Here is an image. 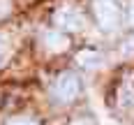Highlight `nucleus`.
<instances>
[{
  "label": "nucleus",
  "instance_id": "f257e3e1",
  "mask_svg": "<svg viewBox=\"0 0 134 125\" xmlns=\"http://www.w3.org/2000/svg\"><path fill=\"white\" fill-rule=\"evenodd\" d=\"M93 14L102 30H116L120 23V7L116 0H93Z\"/></svg>",
  "mask_w": 134,
  "mask_h": 125
},
{
  "label": "nucleus",
  "instance_id": "f03ea898",
  "mask_svg": "<svg viewBox=\"0 0 134 125\" xmlns=\"http://www.w3.org/2000/svg\"><path fill=\"white\" fill-rule=\"evenodd\" d=\"M81 90V83H79V77L74 74V72H63V74H58V79L53 83V95L60 100V102H72V100H76Z\"/></svg>",
  "mask_w": 134,
  "mask_h": 125
},
{
  "label": "nucleus",
  "instance_id": "7ed1b4c3",
  "mask_svg": "<svg viewBox=\"0 0 134 125\" xmlns=\"http://www.w3.org/2000/svg\"><path fill=\"white\" fill-rule=\"evenodd\" d=\"M53 23L60 30H67V32H79L81 28L86 26V19H83V14L76 9V7H72V5H65V7H60L53 16Z\"/></svg>",
  "mask_w": 134,
  "mask_h": 125
},
{
  "label": "nucleus",
  "instance_id": "20e7f679",
  "mask_svg": "<svg viewBox=\"0 0 134 125\" xmlns=\"http://www.w3.org/2000/svg\"><path fill=\"white\" fill-rule=\"evenodd\" d=\"M118 107L132 109L134 107V74H125L118 86Z\"/></svg>",
  "mask_w": 134,
  "mask_h": 125
},
{
  "label": "nucleus",
  "instance_id": "39448f33",
  "mask_svg": "<svg viewBox=\"0 0 134 125\" xmlns=\"http://www.w3.org/2000/svg\"><path fill=\"white\" fill-rule=\"evenodd\" d=\"M44 49L49 51V53H60V51H65L67 46H69V40H67L65 32H60V30H49L46 35H44Z\"/></svg>",
  "mask_w": 134,
  "mask_h": 125
},
{
  "label": "nucleus",
  "instance_id": "423d86ee",
  "mask_svg": "<svg viewBox=\"0 0 134 125\" xmlns=\"http://www.w3.org/2000/svg\"><path fill=\"white\" fill-rule=\"evenodd\" d=\"M76 63L81 67H97L102 63V53L99 51H93V49H83L76 53Z\"/></svg>",
  "mask_w": 134,
  "mask_h": 125
},
{
  "label": "nucleus",
  "instance_id": "0eeeda50",
  "mask_svg": "<svg viewBox=\"0 0 134 125\" xmlns=\"http://www.w3.org/2000/svg\"><path fill=\"white\" fill-rule=\"evenodd\" d=\"M120 56L122 58H132L134 56V35H130V37H125L120 44Z\"/></svg>",
  "mask_w": 134,
  "mask_h": 125
},
{
  "label": "nucleus",
  "instance_id": "6e6552de",
  "mask_svg": "<svg viewBox=\"0 0 134 125\" xmlns=\"http://www.w3.org/2000/svg\"><path fill=\"white\" fill-rule=\"evenodd\" d=\"M7 125H40L35 118H26V116H19V118H9Z\"/></svg>",
  "mask_w": 134,
  "mask_h": 125
},
{
  "label": "nucleus",
  "instance_id": "1a4fd4ad",
  "mask_svg": "<svg viewBox=\"0 0 134 125\" xmlns=\"http://www.w3.org/2000/svg\"><path fill=\"white\" fill-rule=\"evenodd\" d=\"M7 53H9V42H7L5 35H0V63L7 58Z\"/></svg>",
  "mask_w": 134,
  "mask_h": 125
},
{
  "label": "nucleus",
  "instance_id": "9d476101",
  "mask_svg": "<svg viewBox=\"0 0 134 125\" xmlns=\"http://www.w3.org/2000/svg\"><path fill=\"white\" fill-rule=\"evenodd\" d=\"M12 12V0H0V19Z\"/></svg>",
  "mask_w": 134,
  "mask_h": 125
},
{
  "label": "nucleus",
  "instance_id": "9b49d317",
  "mask_svg": "<svg viewBox=\"0 0 134 125\" xmlns=\"http://www.w3.org/2000/svg\"><path fill=\"white\" fill-rule=\"evenodd\" d=\"M127 23H130V26H134V0H130V2H127Z\"/></svg>",
  "mask_w": 134,
  "mask_h": 125
},
{
  "label": "nucleus",
  "instance_id": "f8f14e48",
  "mask_svg": "<svg viewBox=\"0 0 134 125\" xmlns=\"http://www.w3.org/2000/svg\"><path fill=\"white\" fill-rule=\"evenodd\" d=\"M69 125H88L86 121H74V123H69Z\"/></svg>",
  "mask_w": 134,
  "mask_h": 125
}]
</instances>
